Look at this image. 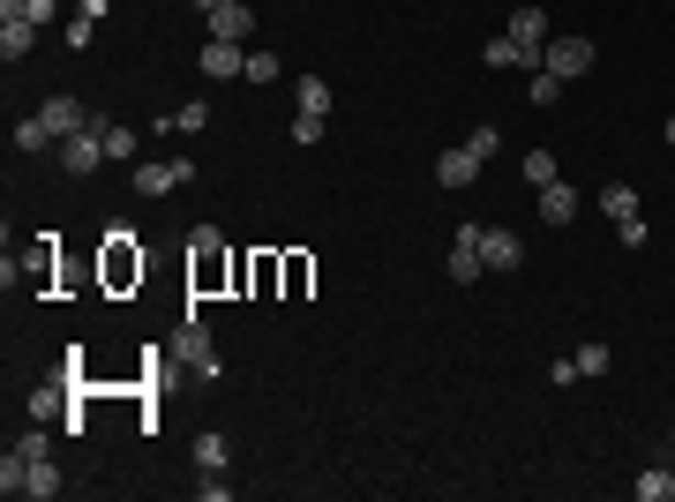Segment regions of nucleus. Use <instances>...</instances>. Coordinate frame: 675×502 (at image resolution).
Segmentation results:
<instances>
[{"label":"nucleus","instance_id":"nucleus-1","mask_svg":"<svg viewBox=\"0 0 675 502\" xmlns=\"http://www.w3.org/2000/svg\"><path fill=\"white\" fill-rule=\"evenodd\" d=\"M188 278H196V293H218L225 278H241V263H225V233L218 225L188 233Z\"/></svg>","mask_w":675,"mask_h":502},{"label":"nucleus","instance_id":"nucleus-2","mask_svg":"<svg viewBox=\"0 0 675 502\" xmlns=\"http://www.w3.org/2000/svg\"><path fill=\"white\" fill-rule=\"evenodd\" d=\"M60 166H68V180H90L98 166H113V158H106V135H98V121H90L84 135H68V143H60Z\"/></svg>","mask_w":675,"mask_h":502},{"label":"nucleus","instance_id":"nucleus-3","mask_svg":"<svg viewBox=\"0 0 675 502\" xmlns=\"http://www.w3.org/2000/svg\"><path fill=\"white\" fill-rule=\"evenodd\" d=\"M443 270H451V286H473V278L488 270V255H480V225H458V233H451V255H443Z\"/></svg>","mask_w":675,"mask_h":502},{"label":"nucleus","instance_id":"nucleus-4","mask_svg":"<svg viewBox=\"0 0 675 502\" xmlns=\"http://www.w3.org/2000/svg\"><path fill=\"white\" fill-rule=\"evenodd\" d=\"M593 60H600L593 38H549V60H541V68L563 76V83H578V76H593Z\"/></svg>","mask_w":675,"mask_h":502},{"label":"nucleus","instance_id":"nucleus-5","mask_svg":"<svg viewBox=\"0 0 675 502\" xmlns=\"http://www.w3.org/2000/svg\"><path fill=\"white\" fill-rule=\"evenodd\" d=\"M188 180H196V166H188V158H158V166H135V196H151V203H158V196L188 188Z\"/></svg>","mask_w":675,"mask_h":502},{"label":"nucleus","instance_id":"nucleus-6","mask_svg":"<svg viewBox=\"0 0 675 502\" xmlns=\"http://www.w3.org/2000/svg\"><path fill=\"white\" fill-rule=\"evenodd\" d=\"M173 360H180V368H196L203 382L218 376V345H211V331H203L196 315H188V331H180V345H173Z\"/></svg>","mask_w":675,"mask_h":502},{"label":"nucleus","instance_id":"nucleus-7","mask_svg":"<svg viewBox=\"0 0 675 502\" xmlns=\"http://www.w3.org/2000/svg\"><path fill=\"white\" fill-rule=\"evenodd\" d=\"M143 278V248L135 233H106V286H135Z\"/></svg>","mask_w":675,"mask_h":502},{"label":"nucleus","instance_id":"nucleus-8","mask_svg":"<svg viewBox=\"0 0 675 502\" xmlns=\"http://www.w3.org/2000/svg\"><path fill=\"white\" fill-rule=\"evenodd\" d=\"M38 121H45V135H53V143H68V135H84V127L98 121V113H84L76 98H45V105H38Z\"/></svg>","mask_w":675,"mask_h":502},{"label":"nucleus","instance_id":"nucleus-9","mask_svg":"<svg viewBox=\"0 0 675 502\" xmlns=\"http://www.w3.org/2000/svg\"><path fill=\"white\" fill-rule=\"evenodd\" d=\"M510 38H518V53L541 68V60H549V15H541V8H518V15H510Z\"/></svg>","mask_w":675,"mask_h":502},{"label":"nucleus","instance_id":"nucleus-10","mask_svg":"<svg viewBox=\"0 0 675 502\" xmlns=\"http://www.w3.org/2000/svg\"><path fill=\"white\" fill-rule=\"evenodd\" d=\"M196 68L225 83V76H241V68H248V45H233V38H203V53H196Z\"/></svg>","mask_w":675,"mask_h":502},{"label":"nucleus","instance_id":"nucleus-11","mask_svg":"<svg viewBox=\"0 0 675 502\" xmlns=\"http://www.w3.org/2000/svg\"><path fill=\"white\" fill-rule=\"evenodd\" d=\"M248 31H255V0H218L211 8V38L248 45Z\"/></svg>","mask_w":675,"mask_h":502},{"label":"nucleus","instance_id":"nucleus-12","mask_svg":"<svg viewBox=\"0 0 675 502\" xmlns=\"http://www.w3.org/2000/svg\"><path fill=\"white\" fill-rule=\"evenodd\" d=\"M533 196H541V225H555V233L578 217V188H571V180H549V188H533Z\"/></svg>","mask_w":675,"mask_h":502},{"label":"nucleus","instance_id":"nucleus-13","mask_svg":"<svg viewBox=\"0 0 675 502\" xmlns=\"http://www.w3.org/2000/svg\"><path fill=\"white\" fill-rule=\"evenodd\" d=\"M480 255H488V270H518V263H525V241L504 233V225H480Z\"/></svg>","mask_w":675,"mask_h":502},{"label":"nucleus","instance_id":"nucleus-14","mask_svg":"<svg viewBox=\"0 0 675 502\" xmlns=\"http://www.w3.org/2000/svg\"><path fill=\"white\" fill-rule=\"evenodd\" d=\"M435 180H443V188H473V180H480V158H473V150H443V158H435Z\"/></svg>","mask_w":675,"mask_h":502},{"label":"nucleus","instance_id":"nucleus-15","mask_svg":"<svg viewBox=\"0 0 675 502\" xmlns=\"http://www.w3.org/2000/svg\"><path fill=\"white\" fill-rule=\"evenodd\" d=\"M294 105H300V121H331V83H323V76H300Z\"/></svg>","mask_w":675,"mask_h":502},{"label":"nucleus","instance_id":"nucleus-16","mask_svg":"<svg viewBox=\"0 0 675 502\" xmlns=\"http://www.w3.org/2000/svg\"><path fill=\"white\" fill-rule=\"evenodd\" d=\"M60 488H68V480H60V465H53V458H31V472H23V495H31V502H53Z\"/></svg>","mask_w":675,"mask_h":502},{"label":"nucleus","instance_id":"nucleus-17","mask_svg":"<svg viewBox=\"0 0 675 502\" xmlns=\"http://www.w3.org/2000/svg\"><path fill=\"white\" fill-rule=\"evenodd\" d=\"M31 45H38V23H23V15H8V23H0V60H23Z\"/></svg>","mask_w":675,"mask_h":502},{"label":"nucleus","instance_id":"nucleus-18","mask_svg":"<svg viewBox=\"0 0 675 502\" xmlns=\"http://www.w3.org/2000/svg\"><path fill=\"white\" fill-rule=\"evenodd\" d=\"M158 127H166V135H203V127H211V105H203V98H196V105H173Z\"/></svg>","mask_w":675,"mask_h":502},{"label":"nucleus","instance_id":"nucleus-19","mask_svg":"<svg viewBox=\"0 0 675 502\" xmlns=\"http://www.w3.org/2000/svg\"><path fill=\"white\" fill-rule=\"evenodd\" d=\"M631 488H638V502H668L675 495V472H668V465H645Z\"/></svg>","mask_w":675,"mask_h":502},{"label":"nucleus","instance_id":"nucleus-20","mask_svg":"<svg viewBox=\"0 0 675 502\" xmlns=\"http://www.w3.org/2000/svg\"><path fill=\"white\" fill-rule=\"evenodd\" d=\"M600 210H608V217H616V225H623V217H638V188H623V180H608V188H600Z\"/></svg>","mask_w":675,"mask_h":502},{"label":"nucleus","instance_id":"nucleus-21","mask_svg":"<svg viewBox=\"0 0 675 502\" xmlns=\"http://www.w3.org/2000/svg\"><path fill=\"white\" fill-rule=\"evenodd\" d=\"M571 360H578V376H608V368H616V353H608L600 337H586V345H578Z\"/></svg>","mask_w":675,"mask_h":502},{"label":"nucleus","instance_id":"nucleus-22","mask_svg":"<svg viewBox=\"0 0 675 502\" xmlns=\"http://www.w3.org/2000/svg\"><path fill=\"white\" fill-rule=\"evenodd\" d=\"M241 76L263 90V83H278V76H286V60H278V53H255V45H248V68H241Z\"/></svg>","mask_w":675,"mask_h":502},{"label":"nucleus","instance_id":"nucleus-23","mask_svg":"<svg viewBox=\"0 0 675 502\" xmlns=\"http://www.w3.org/2000/svg\"><path fill=\"white\" fill-rule=\"evenodd\" d=\"M60 38H68V53H84V45L98 38V15H90V8H76V15L60 23Z\"/></svg>","mask_w":675,"mask_h":502},{"label":"nucleus","instance_id":"nucleus-24","mask_svg":"<svg viewBox=\"0 0 675 502\" xmlns=\"http://www.w3.org/2000/svg\"><path fill=\"white\" fill-rule=\"evenodd\" d=\"M15 150H23V158L53 150V135H45V121H38V113H31V121H15Z\"/></svg>","mask_w":675,"mask_h":502},{"label":"nucleus","instance_id":"nucleus-25","mask_svg":"<svg viewBox=\"0 0 675 502\" xmlns=\"http://www.w3.org/2000/svg\"><path fill=\"white\" fill-rule=\"evenodd\" d=\"M480 60H488V68H533V60H525V53H518V38H488V53H480Z\"/></svg>","mask_w":675,"mask_h":502},{"label":"nucleus","instance_id":"nucleus-26","mask_svg":"<svg viewBox=\"0 0 675 502\" xmlns=\"http://www.w3.org/2000/svg\"><path fill=\"white\" fill-rule=\"evenodd\" d=\"M225 458H233L225 435H196V465H203V472H225Z\"/></svg>","mask_w":675,"mask_h":502},{"label":"nucleus","instance_id":"nucleus-27","mask_svg":"<svg viewBox=\"0 0 675 502\" xmlns=\"http://www.w3.org/2000/svg\"><path fill=\"white\" fill-rule=\"evenodd\" d=\"M8 450H15V458H23V465H31V458H53V443H45V427H23V435H15Z\"/></svg>","mask_w":675,"mask_h":502},{"label":"nucleus","instance_id":"nucleus-28","mask_svg":"<svg viewBox=\"0 0 675 502\" xmlns=\"http://www.w3.org/2000/svg\"><path fill=\"white\" fill-rule=\"evenodd\" d=\"M465 150H473V158H480V166H488V158H496V150H504V127H473V135H465Z\"/></svg>","mask_w":675,"mask_h":502},{"label":"nucleus","instance_id":"nucleus-29","mask_svg":"<svg viewBox=\"0 0 675 502\" xmlns=\"http://www.w3.org/2000/svg\"><path fill=\"white\" fill-rule=\"evenodd\" d=\"M98 135H106V158H135V135L121 121H98Z\"/></svg>","mask_w":675,"mask_h":502},{"label":"nucleus","instance_id":"nucleus-30","mask_svg":"<svg viewBox=\"0 0 675 502\" xmlns=\"http://www.w3.org/2000/svg\"><path fill=\"white\" fill-rule=\"evenodd\" d=\"M525 180L549 188V180H555V150H525Z\"/></svg>","mask_w":675,"mask_h":502},{"label":"nucleus","instance_id":"nucleus-31","mask_svg":"<svg viewBox=\"0 0 675 502\" xmlns=\"http://www.w3.org/2000/svg\"><path fill=\"white\" fill-rule=\"evenodd\" d=\"M616 241H623V248H645V241H653V225H645V210H638V217H623V225H616Z\"/></svg>","mask_w":675,"mask_h":502},{"label":"nucleus","instance_id":"nucleus-32","mask_svg":"<svg viewBox=\"0 0 675 502\" xmlns=\"http://www.w3.org/2000/svg\"><path fill=\"white\" fill-rule=\"evenodd\" d=\"M555 90H563V76H549V68H533V105H555Z\"/></svg>","mask_w":675,"mask_h":502},{"label":"nucleus","instance_id":"nucleus-33","mask_svg":"<svg viewBox=\"0 0 675 502\" xmlns=\"http://www.w3.org/2000/svg\"><path fill=\"white\" fill-rule=\"evenodd\" d=\"M661 135H668V150H675V121H668V127H661Z\"/></svg>","mask_w":675,"mask_h":502},{"label":"nucleus","instance_id":"nucleus-34","mask_svg":"<svg viewBox=\"0 0 675 502\" xmlns=\"http://www.w3.org/2000/svg\"><path fill=\"white\" fill-rule=\"evenodd\" d=\"M668 450H675V427H668Z\"/></svg>","mask_w":675,"mask_h":502}]
</instances>
